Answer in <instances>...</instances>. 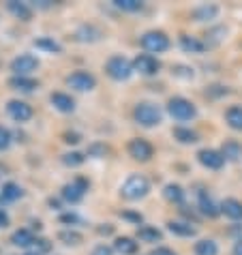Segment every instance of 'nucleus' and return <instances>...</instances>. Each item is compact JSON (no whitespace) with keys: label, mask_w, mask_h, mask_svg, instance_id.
Returning a JSON list of instances; mask_svg holds the SVG:
<instances>
[{"label":"nucleus","mask_w":242,"mask_h":255,"mask_svg":"<svg viewBox=\"0 0 242 255\" xmlns=\"http://www.w3.org/2000/svg\"><path fill=\"white\" fill-rule=\"evenodd\" d=\"M217 13H219V9L215 4H202L193 11V17L197 19V22H204V19H212Z\"/></svg>","instance_id":"19"},{"label":"nucleus","mask_w":242,"mask_h":255,"mask_svg":"<svg viewBox=\"0 0 242 255\" xmlns=\"http://www.w3.org/2000/svg\"><path fill=\"white\" fill-rule=\"evenodd\" d=\"M9 225V217H6V212L0 210V228H6Z\"/></svg>","instance_id":"43"},{"label":"nucleus","mask_w":242,"mask_h":255,"mask_svg":"<svg viewBox=\"0 0 242 255\" xmlns=\"http://www.w3.org/2000/svg\"><path fill=\"white\" fill-rule=\"evenodd\" d=\"M108 73H110V77H114V80H118V82L129 80L133 73V65L126 58H122V56H114L108 62Z\"/></svg>","instance_id":"4"},{"label":"nucleus","mask_w":242,"mask_h":255,"mask_svg":"<svg viewBox=\"0 0 242 255\" xmlns=\"http://www.w3.org/2000/svg\"><path fill=\"white\" fill-rule=\"evenodd\" d=\"M174 137L178 141H182V144H193V141H197V133L191 131V129H182V127H178V129H174Z\"/></svg>","instance_id":"27"},{"label":"nucleus","mask_w":242,"mask_h":255,"mask_svg":"<svg viewBox=\"0 0 242 255\" xmlns=\"http://www.w3.org/2000/svg\"><path fill=\"white\" fill-rule=\"evenodd\" d=\"M88 154H108V146L95 144V146H90V148H88Z\"/></svg>","instance_id":"37"},{"label":"nucleus","mask_w":242,"mask_h":255,"mask_svg":"<svg viewBox=\"0 0 242 255\" xmlns=\"http://www.w3.org/2000/svg\"><path fill=\"white\" fill-rule=\"evenodd\" d=\"M221 154L230 161H238L242 157V144H238V141H225Z\"/></svg>","instance_id":"17"},{"label":"nucleus","mask_w":242,"mask_h":255,"mask_svg":"<svg viewBox=\"0 0 242 255\" xmlns=\"http://www.w3.org/2000/svg\"><path fill=\"white\" fill-rule=\"evenodd\" d=\"M37 67H39V60L34 58V56H30V54H22V56H17V58L11 62V71H15V73L22 75V77L26 73H32Z\"/></svg>","instance_id":"8"},{"label":"nucleus","mask_w":242,"mask_h":255,"mask_svg":"<svg viewBox=\"0 0 242 255\" xmlns=\"http://www.w3.org/2000/svg\"><path fill=\"white\" fill-rule=\"evenodd\" d=\"M180 45H182L184 52H191V54H202L204 49H206V45L199 39L187 37V34H182V37H180Z\"/></svg>","instance_id":"16"},{"label":"nucleus","mask_w":242,"mask_h":255,"mask_svg":"<svg viewBox=\"0 0 242 255\" xmlns=\"http://www.w3.org/2000/svg\"><path fill=\"white\" fill-rule=\"evenodd\" d=\"M92 255H112V249L110 247H105V245H101V247H97V249L92 251Z\"/></svg>","instance_id":"39"},{"label":"nucleus","mask_w":242,"mask_h":255,"mask_svg":"<svg viewBox=\"0 0 242 255\" xmlns=\"http://www.w3.org/2000/svg\"><path fill=\"white\" fill-rule=\"evenodd\" d=\"M141 45H144L148 52H165V49L169 47V39L165 37L163 32H156V30H152V32H146L144 37H141Z\"/></svg>","instance_id":"5"},{"label":"nucleus","mask_w":242,"mask_h":255,"mask_svg":"<svg viewBox=\"0 0 242 255\" xmlns=\"http://www.w3.org/2000/svg\"><path fill=\"white\" fill-rule=\"evenodd\" d=\"M195 255H219V247L215 240H199L195 245Z\"/></svg>","instance_id":"21"},{"label":"nucleus","mask_w":242,"mask_h":255,"mask_svg":"<svg viewBox=\"0 0 242 255\" xmlns=\"http://www.w3.org/2000/svg\"><path fill=\"white\" fill-rule=\"evenodd\" d=\"M116 251H120L122 255H133L137 251V243L133 238H118L116 240Z\"/></svg>","instance_id":"24"},{"label":"nucleus","mask_w":242,"mask_h":255,"mask_svg":"<svg viewBox=\"0 0 242 255\" xmlns=\"http://www.w3.org/2000/svg\"><path fill=\"white\" fill-rule=\"evenodd\" d=\"M165 197L169 202H182L184 191H182V187H178V185H167L165 187Z\"/></svg>","instance_id":"30"},{"label":"nucleus","mask_w":242,"mask_h":255,"mask_svg":"<svg viewBox=\"0 0 242 255\" xmlns=\"http://www.w3.org/2000/svg\"><path fill=\"white\" fill-rule=\"evenodd\" d=\"M227 123L232 129L242 131V108H230L227 110Z\"/></svg>","instance_id":"25"},{"label":"nucleus","mask_w":242,"mask_h":255,"mask_svg":"<svg viewBox=\"0 0 242 255\" xmlns=\"http://www.w3.org/2000/svg\"><path fill=\"white\" fill-rule=\"evenodd\" d=\"M129 154L135 161H148L152 157V146L146 139H133L129 144Z\"/></svg>","instance_id":"11"},{"label":"nucleus","mask_w":242,"mask_h":255,"mask_svg":"<svg viewBox=\"0 0 242 255\" xmlns=\"http://www.w3.org/2000/svg\"><path fill=\"white\" fill-rule=\"evenodd\" d=\"M34 45H37L39 49H47V52H52V54H60L62 52V47L52 39H37L34 41Z\"/></svg>","instance_id":"29"},{"label":"nucleus","mask_w":242,"mask_h":255,"mask_svg":"<svg viewBox=\"0 0 242 255\" xmlns=\"http://www.w3.org/2000/svg\"><path fill=\"white\" fill-rule=\"evenodd\" d=\"M227 30H225V28H215V30H210L208 32V45H217V43H221V39H223V37H219V34H225Z\"/></svg>","instance_id":"34"},{"label":"nucleus","mask_w":242,"mask_h":255,"mask_svg":"<svg viewBox=\"0 0 242 255\" xmlns=\"http://www.w3.org/2000/svg\"><path fill=\"white\" fill-rule=\"evenodd\" d=\"M150 255H176L172 249H165V247H159V249H156V251H152Z\"/></svg>","instance_id":"41"},{"label":"nucleus","mask_w":242,"mask_h":255,"mask_svg":"<svg viewBox=\"0 0 242 255\" xmlns=\"http://www.w3.org/2000/svg\"><path fill=\"white\" fill-rule=\"evenodd\" d=\"M137 236L146 243H156V240H161V232L156 228H150V225H144V228L137 230Z\"/></svg>","instance_id":"26"},{"label":"nucleus","mask_w":242,"mask_h":255,"mask_svg":"<svg viewBox=\"0 0 242 255\" xmlns=\"http://www.w3.org/2000/svg\"><path fill=\"white\" fill-rule=\"evenodd\" d=\"M174 73H176V75H180V77H184V80H191V77H193V71L187 69V67H176V69H174Z\"/></svg>","instance_id":"36"},{"label":"nucleus","mask_w":242,"mask_h":255,"mask_svg":"<svg viewBox=\"0 0 242 255\" xmlns=\"http://www.w3.org/2000/svg\"><path fill=\"white\" fill-rule=\"evenodd\" d=\"M234 255H242V238L236 243V247H234Z\"/></svg>","instance_id":"44"},{"label":"nucleus","mask_w":242,"mask_h":255,"mask_svg":"<svg viewBox=\"0 0 242 255\" xmlns=\"http://www.w3.org/2000/svg\"><path fill=\"white\" fill-rule=\"evenodd\" d=\"M62 163H65V165H71V167H77V165H82V163H84V154H80V152H67V154H62Z\"/></svg>","instance_id":"33"},{"label":"nucleus","mask_w":242,"mask_h":255,"mask_svg":"<svg viewBox=\"0 0 242 255\" xmlns=\"http://www.w3.org/2000/svg\"><path fill=\"white\" fill-rule=\"evenodd\" d=\"M9 144H11V133L4 127H0V150H6Z\"/></svg>","instance_id":"35"},{"label":"nucleus","mask_w":242,"mask_h":255,"mask_svg":"<svg viewBox=\"0 0 242 255\" xmlns=\"http://www.w3.org/2000/svg\"><path fill=\"white\" fill-rule=\"evenodd\" d=\"M197 159H199V163L202 165H206V167H210V169H219V167H223V163H225V157L221 152H217V150H199L197 152Z\"/></svg>","instance_id":"12"},{"label":"nucleus","mask_w":242,"mask_h":255,"mask_svg":"<svg viewBox=\"0 0 242 255\" xmlns=\"http://www.w3.org/2000/svg\"><path fill=\"white\" fill-rule=\"evenodd\" d=\"M9 9H11L13 15L19 17V19H22V22H28V19L32 17L30 9H28L26 4H22V2H15V0H11V2H9Z\"/></svg>","instance_id":"22"},{"label":"nucleus","mask_w":242,"mask_h":255,"mask_svg":"<svg viewBox=\"0 0 242 255\" xmlns=\"http://www.w3.org/2000/svg\"><path fill=\"white\" fill-rule=\"evenodd\" d=\"M167 110L176 120H191L195 116V105L191 101H187V99H182V97H174L172 101H169Z\"/></svg>","instance_id":"3"},{"label":"nucleus","mask_w":242,"mask_h":255,"mask_svg":"<svg viewBox=\"0 0 242 255\" xmlns=\"http://www.w3.org/2000/svg\"><path fill=\"white\" fill-rule=\"evenodd\" d=\"M26 255H41V253H26Z\"/></svg>","instance_id":"45"},{"label":"nucleus","mask_w":242,"mask_h":255,"mask_svg":"<svg viewBox=\"0 0 242 255\" xmlns=\"http://www.w3.org/2000/svg\"><path fill=\"white\" fill-rule=\"evenodd\" d=\"M22 197V189H19L15 182H6L2 187V193H0V200L2 202H15Z\"/></svg>","instance_id":"18"},{"label":"nucleus","mask_w":242,"mask_h":255,"mask_svg":"<svg viewBox=\"0 0 242 255\" xmlns=\"http://www.w3.org/2000/svg\"><path fill=\"white\" fill-rule=\"evenodd\" d=\"M199 208H202V212L206 217H217V206H215V202L210 200V197H206V195H199Z\"/></svg>","instance_id":"28"},{"label":"nucleus","mask_w":242,"mask_h":255,"mask_svg":"<svg viewBox=\"0 0 242 255\" xmlns=\"http://www.w3.org/2000/svg\"><path fill=\"white\" fill-rule=\"evenodd\" d=\"M65 141L67 144H77V141H80V135H77V133H65Z\"/></svg>","instance_id":"40"},{"label":"nucleus","mask_w":242,"mask_h":255,"mask_svg":"<svg viewBox=\"0 0 242 255\" xmlns=\"http://www.w3.org/2000/svg\"><path fill=\"white\" fill-rule=\"evenodd\" d=\"M167 228L176 236H195V228H191L189 223H180V221H169Z\"/></svg>","instance_id":"20"},{"label":"nucleus","mask_w":242,"mask_h":255,"mask_svg":"<svg viewBox=\"0 0 242 255\" xmlns=\"http://www.w3.org/2000/svg\"><path fill=\"white\" fill-rule=\"evenodd\" d=\"M11 243L15 247H28V245H34V238H32V234L28 230H17L15 234H13Z\"/></svg>","instance_id":"23"},{"label":"nucleus","mask_w":242,"mask_h":255,"mask_svg":"<svg viewBox=\"0 0 242 255\" xmlns=\"http://www.w3.org/2000/svg\"><path fill=\"white\" fill-rule=\"evenodd\" d=\"M135 69H137L141 75H154L156 71L161 69V65H159V60H156L154 56L141 54V56H137V58H135Z\"/></svg>","instance_id":"10"},{"label":"nucleus","mask_w":242,"mask_h":255,"mask_svg":"<svg viewBox=\"0 0 242 255\" xmlns=\"http://www.w3.org/2000/svg\"><path fill=\"white\" fill-rule=\"evenodd\" d=\"M34 245H37V247H39V249H41V253H45V251H49V243H47V240H45V238H39V240H34Z\"/></svg>","instance_id":"38"},{"label":"nucleus","mask_w":242,"mask_h":255,"mask_svg":"<svg viewBox=\"0 0 242 255\" xmlns=\"http://www.w3.org/2000/svg\"><path fill=\"white\" fill-rule=\"evenodd\" d=\"M58 238L62 240V243H67V245H80L82 240H84L80 232H71V230L60 232V234H58Z\"/></svg>","instance_id":"31"},{"label":"nucleus","mask_w":242,"mask_h":255,"mask_svg":"<svg viewBox=\"0 0 242 255\" xmlns=\"http://www.w3.org/2000/svg\"><path fill=\"white\" fill-rule=\"evenodd\" d=\"M148 191H150V182H148V178H144V176H139V174L129 176L126 182L122 185V195L126 197V200H139V197H144Z\"/></svg>","instance_id":"1"},{"label":"nucleus","mask_w":242,"mask_h":255,"mask_svg":"<svg viewBox=\"0 0 242 255\" xmlns=\"http://www.w3.org/2000/svg\"><path fill=\"white\" fill-rule=\"evenodd\" d=\"M135 120L141 127H154L161 123V110L154 103H139L135 108Z\"/></svg>","instance_id":"2"},{"label":"nucleus","mask_w":242,"mask_h":255,"mask_svg":"<svg viewBox=\"0 0 242 255\" xmlns=\"http://www.w3.org/2000/svg\"><path fill=\"white\" fill-rule=\"evenodd\" d=\"M6 112H9V116L13 120H17V123H26V120L32 118V108L24 101H9L6 103Z\"/></svg>","instance_id":"9"},{"label":"nucleus","mask_w":242,"mask_h":255,"mask_svg":"<svg viewBox=\"0 0 242 255\" xmlns=\"http://www.w3.org/2000/svg\"><path fill=\"white\" fill-rule=\"evenodd\" d=\"M9 86L15 88V90H22V93H32V90L39 86V82L30 80V77L17 75V77H11V80H9Z\"/></svg>","instance_id":"15"},{"label":"nucleus","mask_w":242,"mask_h":255,"mask_svg":"<svg viewBox=\"0 0 242 255\" xmlns=\"http://www.w3.org/2000/svg\"><path fill=\"white\" fill-rule=\"evenodd\" d=\"M114 4H116L120 11H139L141 9L139 0H114Z\"/></svg>","instance_id":"32"},{"label":"nucleus","mask_w":242,"mask_h":255,"mask_svg":"<svg viewBox=\"0 0 242 255\" xmlns=\"http://www.w3.org/2000/svg\"><path fill=\"white\" fill-rule=\"evenodd\" d=\"M67 84L71 88H75V90H80V93H84V90H92L97 86V80H95V75H90L86 73V71H75L73 75H69L67 77Z\"/></svg>","instance_id":"6"},{"label":"nucleus","mask_w":242,"mask_h":255,"mask_svg":"<svg viewBox=\"0 0 242 255\" xmlns=\"http://www.w3.org/2000/svg\"><path fill=\"white\" fill-rule=\"evenodd\" d=\"M60 221H62V223H75V221H77V217H75V215H62V217H60Z\"/></svg>","instance_id":"42"},{"label":"nucleus","mask_w":242,"mask_h":255,"mask_svg":"<svg viewBox=\"0 0 242 255\" xmlns=\"http://www.w3.org/2000/svg\"><path fill=\"white\" fill-rule=\"evenodd\" d=\"M221 212H223L225 217L234 219V221H240L242 219V204L238 200H225L221 204Z\"/></svg>","instance_id":"14"},{"label":"nucleus","mask_w":242,"mask_h":255,"mask_svg":"<svg viewBox=\"0 0 242 255\" xmlns=\"http://www.w3.org/2000/svg\"><path fill=\"white\" fill-rule=\"evenodd\" d=\"M49 101H52V105L56 110L65 112V114H69V112L75 110V101L69 95H65V93H54L52 97H49Z\"/></svg>","instance_id":"13"},{"label":"nucleus","mask_w":242,"mask_h":255,"mask_svg":"<svg viewBox=\"0 0 242 255\" xmlns=\"http://www.w3.org/2000/svg\"><path fill=\"white\" fill-rule=\"evenodd\" d=\"M86 191H88V182L84 178H77V180L71 182V185L62 187V197H65L67 202H71V204H77L84 197Z\"/></svg>","instance_id":"7"}]
</instances>
